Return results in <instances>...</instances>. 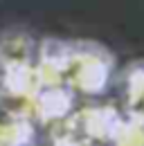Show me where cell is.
Instances as JSON below:
<instances>
[]
</instances>
